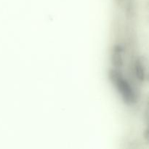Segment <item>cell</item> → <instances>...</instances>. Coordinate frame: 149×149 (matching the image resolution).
<instances>
[{
	"label": "cell",
	"mask_w": 149,
	"mask_h": 149,
	"mask_svg": "<svg viewBox=\"0 0 149 149\" xmlns=\"http://www.w3.org/2000/svg\"><path fill=\"white\" fill-rule=\"evenodd\" d=\"M111 78L113 81V84H116V88L122 95L124 100L130 104L135 103L136 100L135 92L129 82L122 75L115 71H111Z\"/></svg>",
	"instance_id": "obj_1"
},
{
	"label": "cell",
	"mask_w": 149,
	"mask_h": 149,
	"mask_svg": "<svg viewBox=\"0 0 149 149\" xmlns=\"http://www.w3.org/2000/svg\"><path fill=\"white\" fill-rule=\"evenodd\" d=\"M135 72H136V76L139 80L143 81L145 79V72H144V67L141 61H137L135 63Z\"/></svg>",
	"instance_id": "obj_2"
},
{
	"label": "cell",
	"mask_w": 149,
	"mask_h": 149,
	"mask_svg": "<svg viewBox=\"0 0 149 149\" xmlns=\"http://www.w3.org/2000/svg\"><path fill=\"white\" fill-rule=\"evenodd\" d=\"M122 54H121V49L119 47H116L113 50V63L116 66H119L122 64Z\"/></svg>",
	"instance_id": "obj_3"
}]
</instances>
